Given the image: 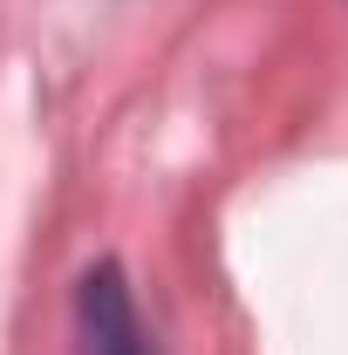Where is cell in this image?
Wrapping results in <instances>:
<instances>
[{"label":"cell","instance_id":"1","mask_svg":"<svg viewBox=\"0 0 348 355\" xmlns=\"http://www.w3.org/2000/svg\"><path fill=\"white\" fill-rule=\"evenodd\" d=\"M76 355H157L150 349V328H143V314H137V287L123 260H89L76 273Z\"/></svg>","mask_w":348,"mask_h":355}]
</instances>
